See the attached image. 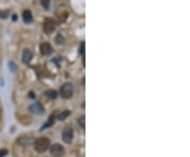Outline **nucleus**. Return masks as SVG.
I'll return each instance as SVG.
<instances>
[{"instance_id":"obj_9","label":"nucleus","mask_w":190,"mask_h":157,"mask_svg":"<svg viewBox=\"0 0 190 157\" xmlns=\"http://www.w3.org/2000/svg\"><path fill=\"white\" fill-rule=\"evenodd\" d=\"M32 57H33L32 52L28 49L24 50L23 53H22V61H23V63H29L31 61V59H32Z\"/></svg>"},{"instance_id":"obj_7","label":"nucleus","mask_w":190,"mask_h":157,"mask_svg":"<svg viewBox=\"0 0 190 157\" xmlns=\"http://www.w3.org/2000/svg\"><path fill=\"white\" fill-rule=\"evenodd\" d=\"M53 49L52 47H51L50 43H48V42H43L40 44V52H41V54L43 55V56H48V55H50L51 53H52Z\"/></svg>"},{"instance_id":"obj_14","label":"nucleus","mask_w":190,"mask_h":157,"mask_svg":"<svg viewBox=\"0 0 190 157\" xmlns=\"http://www.w3.org/2000/svg\"><path fill=\"white\" fill-rule=\"evenodd\" d=\"M55 41H56L57 44H63L65 42V38H63V36L61 34H58L56 36V38H55Z\"/></svg>"},{"instance_id":"obj_3","label":"nucleus","mask_w":190,"mask_h":157,"mask_svg":"<svg viewBox=\"0 0 190 157\" xmlns=\"http://www.w3.org/2000/svg\"><path fill=\"white\" fill-rule=\"evenodd\" d=\"M50 152L53 156L55 157H61L65 155V148L60 143H54L50 146Z\"/></svg>"},{"instance_id":"obj_11","label":"nucleus","mask_w":190,"mask_h":157,"mask_svg":"<svg viewBox=\"0 0 190 157\" xmlns=\"http://www.w3.org/2000/svg\"><path fill=\"white\" fill-rule=\"evenodd\" d=\"M54 121H55V117H54V115H51L50 116V118L48 119V121L45 123H43V125H42V128H41V131H43L44 129H48V128H50V127H52L53 125H54Z\"/></svg>"},{"instance_id":"obj_17","label":"nucleus","mask_w":190,"mask_h":157,"mask_svg":"<svg viewBox=\"0 0 190 157\" xmlns=\"http://www.w3.org/2000/svg\"><path fill=\"white\" fill-rule=\"evenodd\" d=\"M7 155H8L7 149H2V150H0V157H5Z\"/></svg>"},{"instance_id":"obj_2","label":"nucleus","mask_w":190,"mask_h":157,"mask_svg":"<svg viewBox=\"0 0 190 157\" xmlns=\"http://www.w3.org/2000/svg\"><path fill=\"white\" fill-rule=\"evenodd\" d=\"M74 92V88H73V84L70 83V82H67L65 83L63 86L60 88V95L63 98L65 99H69L72 97Z\"/></svg>"},{"instance_id":"obj_4","label":"nucleus","mask_w":190,"mask_h":157,"mask_svg":"<svg viewBox=\"0 0 190 157\" xmlns=\"http://www.w3.org/2000/svg\"><path fill=\"white\" fill-rule=\"evenodd\" d=\"M63 140L65 143H71L72 139H73V130L71 129L70 127H66L65 129L63 130Z\"/></svg>"},{"instance_id":"obj_5","label":"nucleus","mask_w":190,"mask_h":157,"mask_svg":"<svg viewBox=\"0 0 190 157\" xmlns=\"http://www.w3.org/2000/svg\"><path fill=\"white\" fill-rule=\"evenodd\" d=\"M55 28H56V24H55V21L51 18H48L45 19L44 23H43V30L47 34H51L55 31Z\"/></svg>"},{"instance_id":"obj_12","label":"nucleus","mask_w":190,"mask_h":157,"mask_svg":"<svg viewBox=\"0 0 190 157\" xmlns=\"http://www.w3.org/2000/svg\"><path fill=\"white\" fill-rule=\"evenodd\" d=\"M44 95L48 97V98H50V99H55L57 97V92L54 90H49L47 91V92L44 93Z\"/></svg>"},{"instance_id":"obj_10","label":"nucleus","mask_w":190,"mask_h":157,"mask_svg":"<svg viewBox=\"0 0 190 157\" xmlns=\"http://www.w3.org/2000/svg\"><path fill=\"white\" fill-rule=\"evenodd\" d=\"M22 18H23V21L26 22V23H31V22L33 21L32 13H31L29 10L23 11V13H22Z\"/></svg>"},{"instance_id":"obj_6","label":"nucleus","mask_w":190,"mask_h":157,"mask_svg":"<svg viewBox=\"0 0 190 157\" xmlns=\"http://www.w3.org/2000/svg\"><path fill=\"white\" fill-rule=\"evenodd\" d=\"M17 142H18V144H20V146H30V144H32L33 142H34V139H33L32 137H30V136L22 135L17 139Z\"/></svg>"},{"instance_id":"obj_8","label":"nucleus","mask_w":190,"mask_h":157,"mask_svg":"<svg viewBox=\"0 0 190 157\" xmlns=\"http://www.w3.org/2000/svg\"><path fill=\"white\" fill-rule=\"evenodd\" d=\"M30 111L32 113H34V114H42L43 113V107L38 102L33 103L32 106H30Z\"/></svg>"},{"instance_id":"obj_13","label":"nucleus","mask_w":190,"mask_h":157,"mask_svg":"<svg viewBox=\"0 0 190 157\" xmlns=\"http://www.w3.org/2000/svg\"><path fill=\"white\" fill-rule=\"evenodd\" d=\"M71 114V112H70L69 110H66V111H63V112H61L60 114H59V116H58V119L59 120H65L66 118H67L69 115Z\"/></svg>"},{"instance_id":"obj_18","label":"nucleus","mask_w":190,"mask_h":157,"mask_svg":"<svg viewBox=\"0 0 190 157\" xmlns=\"http://www.w3.org/2000/svg\"><path fill=\"white\" fill-rule=\"evenodd\" d=\"M10 70H12L13 72L16 71V65L14 62H10Z\"/></svg>"},{"instance_id":"obj_1","label":"nucleus","mask_w":190,"mask_h":157,"mask_svg":"<svg viewBox=\"0 0 190 157\" xmlns=\"http://www.w3.org/2000/svg\"><path fill=\"white\" fill-rule=\"evenodd\" d=\"M34 148L38 153H43L50 148V140L45 137H40L34 140Z\"/></svg>"},{"instance_id":"obj_19","label":"nucleus","mask_w":190,"mask_h":157,"mask_svg":"<svg viewBox=\"0 0 190 157\" xmlns=\"http://www.w3.org/2000/svg\"><path fill=\"white\" fill-rule=\"evenodd\" d=\"M80 54H81V55L84 54V42L80 44Z\"/></svg>"},{"instance_id":"obj_15","label":"nucleus","mask_w":190,"mask_h":157,"mask_svg":"<svg viewBox=\"0 0 190 157\" xmlns=\"http://www.w3.org/2000/svg\"><path fill=\"white\" fill-rule=\"evenodd\" d=\"M41 5L43 7V9L48 11L50 9V0H41Z\"/></svg>"},{"instance_id":"obj_16","label":"nucleus","mask_w":190,"mask_h":157,"mask_svg":"<svg viewBox=\"0 0 190 157\" xmlns=\"http://www.w3.org/2000/svg\"><path fill=\"white\" fill-rule=\"evenodd\" d=\"M84 121H86V118H84V116H81V117H79V118L77 119V122H78V125H80V128L81 129H84Z\"/></svg>"}]
</instances>
